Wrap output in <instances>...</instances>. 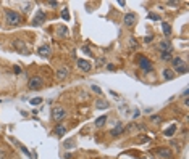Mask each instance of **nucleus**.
Segmentation results:
<instances>
[{"label": "nucleus", "instance_id": "6", "mask_svg": "<svg viewBox=\"0 0 189 159\" xmlns=\"http://www.w3.org/2000/svg\"><path fill=\"white\" fill-rule=\"evenodd\" d=\"M76 64H78V68H79L81 71H84V72H89V71L92 69L91 63L86 61V60H78V61H76Z\"/></svg>", "mask_w": 189, "mask_h": 159}, {"label": "nucleus", "instance_id": "14", "mask_svg": "<svg viewBox=\"0 0 189 159\" xmlns=\"http://www.w3.org/2000/svg\"><path fill=\"white\" fill-rule=\"evenodd\" d=\"M162 74H163V79H165V80H171L173 77H175V74L171 72V69H165Z\"/></svg>", "mask_w": 189, "mask_h": 159}, {"label": "nucleus", "instance_id": "20", "mask_svg": "<svg viewBox=\"0 0 189 159\" xmlns=\"http://www.w3.org/2000/svg\"><path fill=\"white\" fill-rule=\"evenodd\" d=\"M97 108H108V103L103 101V100H102V101L99 100V101H97Z\"/></svg>", "mask_w": 189, "mask_h": 159}, {"label": "nucleus", "instance_id": "32", "mask_svg": "<svg viewBox=\"0 0 189 159\" xmlns=\"http://www.w3.org/2000/svg\"><path fill=\"white\" fill-rule=\"evenodd\" d=\"M166 5H170V7H176L178 3H176V2H166Z\"/></svg>", "mask_w": 189, "mask_h": 159}, {"label": "nucleus", "instance_id": "28", "mask_svg": "<svg viewBox=\"0 0 189 159\" xmlns=\"http://www.w3.org/2000/svg\"><path fill=\"white\" fill-rule=\"evenodd\" d=\"M83 51H84V53H86V55H89V56H92V53H91V50H89V48H87V47H84V48H83Z\"/></svg>", "mask_w": 189, "mask_h": 159}, {"label": "nucleus", "instance_id": "27", "mask_svg": "<svg viewBox=\"0 0 189 159\" xmlns=\"http://www.w3.org/2000/svg\"><path fill=\"white\" fill-rule=\"evenodd\" d=\"M20 148H21V151H23V153L26 154V156H29V158H31V153H29V151H28V150H26V148H24V146H20Z\"/></svg>", "mask_w": 189, "mask_h": 159}, {"label": "nucleus", "instance_id": "16", "mask_svg": "<svg viewBox=\"0 0 189 159\" xmlns=\"http://www.w3.org/2000/svg\"><path fill=\"white\" fill-rule=\"evenodd\" d=\"M162 29H163L165 35H170V34H171V27H170L168 23H162Z\"/></svg>", "mask_w": 189, "mask_h": 159}, {"label": "nucleus", "instance_id": "1", "mask_svg": "<svg viewBox=\"0 0 189 159\" xmlns=\"http://www.w3.org/2000/svg\"><path fill=\"white\" fill-rule=\"evenodd\" d=\"M5 20H7V24H10V26H18V24L21 23V14L16 13V12H13V10H7Z\"/></svg>", "mask_w": 189, "mask_h": 159}, {"label": "nucleus", "instance_id": "24", "mask_svg": "<svg viewBox=\"0 0 189 159\" xmlns=\"http://www.w3.org/2000/svg\"><path fill=\"white\" fill-rule=\"evenodd\" d=\"M152 122L160 124V122H162V117H160V116H152Z\"/></svg>", "mask_w": 189, "mask_h": 159}, {"label": "nucleus", "instance_id": "7", "mask_svg": "<svg viewBox=\"0 0 189 159\" xmlns=\"http://www.w3.org/2000/svg\"><path fill=\"white\" fill-rule=\"evenodd\" d=\"M125 24H126V27H133L136 24V14L134 13L125 14Z\"/></svg>", "mask_w": 189, "mask_h": 159}, {"label": "nucleus", "instance_id": "18", "mask_svg": "<svg viewBox=\"0 0 189 159\" xmlns=\"http://www.w3.org/2000/svg\"><path fill=\"white\" fill-rule=\"evenodd\" d=\"M173 66L178 69V68H181V66H184V61L181 60V58H175V60H173Z\"/></svg>", "mask_w": 189, "mask_h": 159}, {"label": "nucleus", "instance_id": "22", "mask_svg": "<svg viewBox=\"0 0 189 159\" xmlns=\"http://www.w3.org/2000/svg\"><path fill=\"white\" fill-rule=\"evenodd\" d=\"M62 16H63V20H65V21H68V20H70V13H68V8H65V10H63Z\"/></svg>", "mask_w": 189, "mask_h": 159}, {"label": "nucleus", "instance_id": "29", "mask_svg": "<svg viewBox=\"0 0 189 159\" xmlns=\"http://www.w3.org/2000/svg\"><path fill=\"white\" fill-rule=\"evenodd\" d=\"M13 71H15V74H20V72H21V69L18 68V66H13Z\"/></svg>", "mask_w": 189, "mask_h": 159}, {"label": "nucleus", "instance_id": "31", "mask_svg": "<svg viewBox=\"0 0 189 159\" xmlns=\"http://www.w3.org/2000/svg\"><path fill=\"white\" fill-rule=\"evenodd\" d=\"M49 5L52 7V8H57V5H58V3H57V2H49Z\"/></svg>", "mask_w": 189, "mask_h": 159}, {"label": "nucleus", "instance_id": "17", "mask_svg": "<svg viewBox=\"0 0 189 159\" xmlns=\"http://www.w3.org/2000/svg\"><path fill=\"white\" fill-rule=\"evenodd\" d=\"M105 122H107V116H100L95 121V125H97V127H102V125H105Z\"/></svg>", "mask_w": 189, "mask_h": 159}, {"label": "nucleus", "instance_id": "4", "mask_svg": "<svg viewBox=\"0 0 189 159\" xmlns=\"http://www.w3.org/2000/svg\"><path fill=\"white\" fill-rule=\"evenodd\" d=\"M139 68L142 69L144 72H150V71H152V64H150L149 58H146V56H139Z\"/></svg>", "mask_w": 189, "mask_h": 159}, {"label": "nucleus", "instance_id": "11", "mask_svg": "<svg viewBox=\"0 0 189 159\" xmlns=\"http://www.w3.org/2000/svg\"><path fill=\"white\" fill-rule=\"evenodd\" d=\"M125 132V129H123V125L121 124H118L115 129H112V132H110V135H113V137H118V135H121Z\"/></svg>", "mask_w": 189, "mask_h": 159}, {"label": "nucleus", "instance_id": "23", "mask_svg": "<svg viewBox=\"0 0 189 159\" xmlns=\"http://www.w3.org/2000/svg\"><path fill=\"white\" fill-rule=\"evenodd\" d=\"M149 20H152V21H158V20H160V16H158V14H155V13H150V14H149Z\"/></svg>", "mask_w": 189, "mask_h": 159}, {"label": "nucleus", "instance_id": "5", "mask_svg": "<svg viewBox=\"0 0 189 159\" xmlns=\"http://www.w3.org/2000/svg\"><path fill=\"white\" fill-rule=\"evenodd\" d=\"M44 21H45V13H44L42 10H37V12H36L34 20H32V24H34V26H40Z\"/></svg>", "mask_w": 189, "mask_h": 159}, {"label": "nucleus", "instance_id": "9", "mask_svg": "<svg viewBox=\"0 0 189 159\" xmlns=\"http://www.w3.org/2000/svg\"><path fill=\"white\" fill-rule=\"evenodd\" d=\"M158 154L165 159H171V151L168 148H158Z\"/></svg>", "mask_w": 189, "mask_h": 159}, {"label": "nucleus", "instance_id": "26", "mask_svg": "<svg viewBox=\"0 0 189 159\" xmlns=\"http://www.w3.org/2000/svg\"><path fill=\"white\" fill-rule=\"evenodd\" d=\"M92 90H94V92H95V93H99V95H100V93H102V90H100V88H99L97 85H92Z\"/></svg>", "mask_w": 189, "mask_h": 159}, {"label": "nucleus", "instance_id": "15", "mask_svg": "<svg viewBox=\"0 0 189 159\" xmlns=\"http://www.w3.org/2000/svg\"><path fill=\"white\" fill-rule=\"evenodd\" d=\"M175 132H176V125L173 124V125H170V127L165 130V135H166V137H171L173 134H175Z\"/></svg>", "mask_w": 189, "mask_h": 159}, {"label": "nucleus", "instance_id": "12", "mask_svg": "<svg viewBox=\"0 0 189 159\" xmlns=\"http://www.w3.org/2000/svg\"><path fill=\"white\" fill-rule=\"evenodd\" d=\"M53 134L57 135V137H62V135H65V134H66V127H65V125H60V124H58L57 127H55Z\"/></svg>", "mask_w": 189, "mask_h": 159}, {"label": "nucleus", "instance_id": "3", "mask_svg": "<svg viewBox=\"0 0 189 159\" xmlns=\"http://www.w3.org/2000/svg\"><path fill=\"white\" fill-rule=\"evenodd\" d=\"M65 116H66V111L63 108H53L52 109V117H53L55 122H62V121L65 119Z\"/></svg>", "mask_w": 189, "mask_h": 159}, {"label": "nucleus", "instance_id": "2", "mask_svg": "<svg viewBox=\"0 0 189 159\" xmlns=\"http://www.w3.org/2000/svg\"><path fill=\"white\" fill-rule=\"evenodd\" d=\"M42 87H44V79L40 76H34L29 79V88L31 90H39Z\"/></svg>", "mask_w": 189, "mask_h": 159}, {"label": "nucleus", "instance_id": "25", "mask_svg": "<svg viewBox=\"0 0 189 159\" xmlns=\"http://www.w3.org/2000/svg\"><path fill=\"white\" fill-rule=\"evenodd\" d=\"M63 146H65V148H70V146H73V140H66V142L63 143Z\"/></svg>", "mask_w": 189, "mask_h": 159}, {"label": "nucleus", "instance_id": "30", "mask_svg": "<svg viewBox=\"0 0 189 159\" xmlns=\"http://www.w3.org/2000/svg\"><path fill=\"white\" fill-rule=\"evenodd\" d=\"M144 42H146V43H150V42H152V37H150V35H147L146 39H144Z\"/></svg>", "mask_w": 189, "mask_h": 159}, {"label": "nucleus", "instance_id": "8", "mask_svg": "<svg viewBox=\"0 0 189 159\" xmlns=\"http://www.w3.org/2000/svg\"><path fill=\"white\" fill-rule=\"evenodd\" d=\"M37 53H39L42 58H47V56L50 55V47H49V45H40L39 48H37Z\"/></svg>", "mask_w": 189, "mask_h": 159}, {"label": "nucleus", "instance_id": "13", "mask_svg": "<svg viewBox=\"0 0 189 159\" xmlns=\"http://www.w3.org/2000/svg\"><path fill=\"white\" fill-rule=\"evenodd\" d=\"M158 47H160L162 53H163V51H170V53H171V43H170V42H162Z\"/></svg>", "mask_w": 189, "mask_h": 159}, {"label": "nucleus", "instance_id": "10", "mask_svg": "<svg viewBox=\"0 0 189 159\" xmlns=\"http://www.w3.org/2000/svg\"><path fill=\"white\" fill-rule=\"evenodd\" d=\"M66 76H68V69H66V68H62V69H58V71H57V79L58 80H65Z\"/></svg>", "mask_w": 189, "mask_h": 159}, {"label": "nucleus", "instance_id": "21", "mask_svg": "<svg viewBox=\"0 0 189 159\" xmlns=\"http://www.w3.org/2000/svg\"><path fill=\"white\" fill-rule=\"evenodd\" d=\"M29 103H31V105H40V103H42V98H32V100H29Z\"/></svg>", "mask_w": 189, "mask_h": 159}, {"label": "nucleus", "instance_id": "19", "mask_svg": "<svg viewBox=\"0 0 189 159\" xmlns=\"http://www.w3.org/2000/svg\"><path fill=\"white\" fill-rule=\"evenodd\" d=\"M162 60H163V61H171L173 60L171 53H170V51H163V53H162Z\"/></svg>", "mask_w": 189, "mask_h": 159}]
</instances>
